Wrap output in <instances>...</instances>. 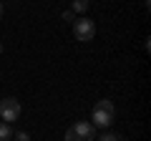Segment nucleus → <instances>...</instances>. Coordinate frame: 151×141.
Returning <instances> with one entry per match:
<instances>
[{
  "instance_id": "nucleus-1",
  "label": "nucleus",
  "mask_w": 151,
  "mask_h": 141,
  "mask_svg": "<svg viewBox=\"0 0 151 141\" xmlns=\"http://www.w3.org/2000/svg\"><path fill=\"white\" fill-rule=\"evenodd\" d=\"M113 119H116V106H113V101H108V98H101V101H96V106H93V129H108V126L113 124Z\"/></svg>"
},
{
  "instance_id": "nucleus-2",
  "label": "nucleus",
  "mask_w": 151,
  "mask_h": 141,
  "mask_svg": "<svg viewBox=\"0 0 151 141\" xmlns=\"http://www.w3.org/2000/svg\"><path fill=\"white\" fill-rule=\"evenodd\" d=\"M73 35L76 40H93L96 38V23L91 20V18H78V20H73Z\"/></svg>"
},
{
  "instance_id": "nucleus-3",
  "label": "nucleus",
  "mask_w": 151,
  "mask_h": 141,
  "mask_svg": "<svg viewBox=\"0 0 151 141\" xmlns=\"http://www.w3.org/2000/svg\"><path fill=\"white\" fill-rule=\"evenodd\" d=\"M20 114H23V109H20V101H18V98H3V101H0V119L5 121V124L18 121Z\"/></svg>"
},
{
  "instance_id": "nucleus-4",
  "label": "nucleus",
  "mask_w": 151,
  "mask_h": 141,
  "mask_svg": "<svg viewBox=\"0 0 151 141\" xmlns=\"http://www.w3.org/2000/svg\"><path fill=\"white\" fill-rule=\"evenodd\" d=\"M73 131H76L78 136H83L86 141H93V139H96V129H93L91 121H76V124H73Z\"/></svg>"
},
{
  "instance_id": "nucleus-5",
  "label": "nucleus",
  "mask_w": 151,
  "mask_h": 141,
  "mask_svg": "<svg viewBox=\"0 0 151 141\" xmlns=\"http://www.w3.org/2000/svg\"><path fill=\"white\" fill-rule=\"evenodd\" d=\"M88 8H91V3H88V0H73V3H70V13H86Z\"/></svg>"
},
{
  "instance_id": "nucleus-6",
  "label": "nucleus",
  "mask_w": 151,
  "mask_h": 141,
  "mask_svg": "<svg viewBox=\"0 0 151 141\" xmlns=\"http://www.w3.org/2000/svg\"><path fill=\"white\" fill-rule=\"evenodd\" d=\"M10 139H13V126L0 121V141H10Z\"/></svg>"
},
{
  "instance_id": "nucleus-7",
  "label": "nucleus",
  "mask_w": 151,
  "mask_h": 141,
  "mask_svg": "<svg viewBox=\"0 0 151 141\" xmlns=\"http://www.w3.org/2000/svg\"><path fill=\"white\" fill-rule=\"evenodd\" d=\"M98 141H124V136H119V134H111V131H106V134H101V136H98Z\"/></svg>"
},
{
  "instance_id": "nucleus-8",
  "label": "nucleus",
  "mask_w": 151,
  "mask_h": 141,
  "mask_svg": "<svg viewBox=\"0 0 151 141\" xmlns=\"http://www.w3.org/2000/svg\"><path fill=\"white\" fill-rule=\"evenodd\" d=\"M63 141H86V139H83V136H78V134L73 131V126H70V129L65 131V139H63Z\"/></svg>"
},
{
  "instance_id": "nucleus-9",
  "label": "nucleus",
  "mask_w": 151,
  "mask_h": 141,
  "mask_svg": "<svg viewBox=\"0 0 151 141\" xmlns=\"http://www.w3.org/2000/svg\"><path fill=\"white\" fill-rule=\"evenodd\" d=\"M13 136H15V141H30V134L28 131H13Z\"/></svg>"
},
{
  "instance_id": "nucleus-10",
  "label": "nucleus",
  "mask_w": 151,
  "mask_h": 141,
  "mask_svg": "<svg viewBox=\"0 0 151 141\" xmlns=\"http://www.w3.org/2000/svg\"><path fill=\"white\" fill-rule=\"evenodd\" d=\"M63 20H70V23H73V13H70V10H65V13H63Z\"/></svg>"
},
{
  "instance_id": "nucleus-11",
  "label": "nucleus",
  "mask_w": 151,
  "mask_h": 141,
  "mask_svg": "<svg viewBox=\"0 0 151 141\" xmlns=\"http://www.w3.org/2000/svg\"><path fill=\"white\" fill-rule=\"evenodd\" d=\"M0 18H3V3H0Z\"/></svg>"
},
{
  "instance_id": "nucleus-12",
  "label": "nucleus",
  "mask_w": 151,
  "mask_h": 141,
  "mask_svg": "<svg viewBox=\"0 0 151 141\" xmlns=\"http://www.w3.org/2000/svg\"><path fill=\"white\" fill-rule=\"evenodd\" d=\"M0 53H3V45H0Z\"/></svg>"
}]
</instances>
